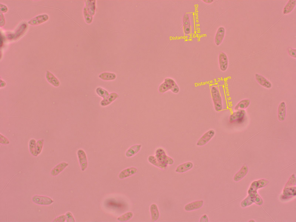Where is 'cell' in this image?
<instances>
[{
	"label": "cell",
	"mask_w": 296,
	"mask_h": 222,
	"mask_svg": "<svg viewBox=\"0 0 296 222\" xmlns=\"http://www.w3.org/2000/svg\"><path fill=\"white\" fill-rule=\"evenodd\" d=\"M169 90L173 93H177L179 92L180 89L174 79L170 78H166L160 85L158 91L162 94Z\"/></svg>",
	"instance_id": "obj_1"
},
{
	"label": "cell",
	"mask_w": 296,
	"mask_h": 222,
	"mask_svg": "<svg viewBox=\"0 0 296 222\" xmlns=\"http://www.w3.org/2000/svg\"><path fill=\"white\" fill-rule=\"evenodd\" d=\"M155 156L159 163L164 169L168 165H172L174 163L173 159L166 154L162 148H159L156 150Z\"/></svg>",
	"instance_id": "obj_2"
},
{
	"label": "cell",
	"mask_w": 296,
	"mask_h": 222,
	"mask_svg": "<svg viewBox=\"0 0 296 222\" xmlns=\"http://www.w3.org/2000/svg\"><path fill=\"white\" fill-rule=\"evenodd\" d=\"M211 93L215 110L217 112L221 111L223 108V104L219 90L217 87L212 86L211 89Z\"/></svg>",
	"instance_id": "obj_3"
},
{
	"label": "cell",
	"mask_w": 296,
	"mask_h": 222,
	"mask_svg": "<svg viewBox=\"0 0 296 222\" xmlns=\"http://www.w3.org/2000/svg\"><path fill=\"white\" fill-rule=\"evenodd\" d=\"M77 154L81 169L82 171H84L87 168L88 162L85 151L82 149L78 150Z\"/></svg>",
	"instance_id": "obj_4"
},
{
	"label": "cell",
	"mask_w": 296,
	"mask_h": 222,
	"mask_svg": "<svg viewBox=\"0 0 296 222\" xmlns=\"http://www.w3.org/2000/svg\"><path fill=\"white\" fill-rule=\"evenodd\" d=\"M32 200L36 204L42 205H49L53 202L52 199L49 197L39 195L34 196L32 198Z\"/></svg>",
	"instance_id": "obj_5"
},
{
	"label": "cell",
	"mask_w": 296,
	"mask_h": 222,
	"mask_svg": "<svg viewBox=\"0 0 296 222\" xmlns=\"http://www.w3.org/2000/svg\"><path fill=\"white\" fill-rule=\"evenodd\" d=\"M214 134V130H208L200 138L197 143V145L202 146L205 145L213 137Z\"/></svg>",
	"instance_id": "obj_6"
},
{
	"label": "cell",
	"mask_w": 296,
	"mask_h": 222,
	"mask_svg": "<svg viewBox=\"0 0 296 222\" xmlns=\"http://www.w3.org/2000/svg\"><path fill=\"white\" fill-rule=\"evenodd\" d=\"M245 115V110H240L232 114L230 117V121L231 123L236 122L240 123L244 120Z\"/></svg>",
	"instance_id": "obj_7"
},
{
	"label": "cell",
	"mask_w": 296,
	"mask_h": 222,
	"mask_svg": "<svg viewBox=\"0 0 296 222\" xmlns=\"http://www.w3.org/2000/svg\"><path fill=\"white\" fill-rule=\"evenodd\" d=\"M138 171L137 168L131 167L125 169L121 171L118 175V177L120 179H123L136 174Z\"/></svg>",
	"instance_id": "obj_8"
},
{
	"label": "cell",
	"mask_w": 296,
	"mask_h": 222,
	"mask_svg": "<svg viewBox=\"0 0 296 222\" xmlns=\"http://www.w3.org/2000/svg\"><path fill=\"white\" fill-rule=\"evenodd\" d=\"M219 62L220 70L223 71H226L228 66V60L226 54L223 52L219 54Z\"/></svg>",
	"instance_id": "obj_9"
},
{
	"label": "cell",
	"mask_w": 296,
	"mask_h": 222,
	"mask_svg": "<svg viewBox=\"0 0 296 222\" xmlns=\"http://www.w3.org/2000/svg\"><path fill=\"white\" fill-rule=\"evenodd\" d=\"M68 165L67 163L65 162L59 163L52 169L50 172L51 175L53 176L58 175L64 170Z\"/></svg>",
	"instance_id": "obj_10"
},
{
	"label": "cell",
	"mask_w": 296,
	"mask_h": 222,
	"mask_svg": "<svg viewBox=\"0 0 296 222\" xmlns=\"http://www.w3.org/2000/svg\"><path fill=\"white\" fill-rule=\"evenodd\" d=\"M255 77L256 81L262 86L267 88H270L271 87V83L263 76L256 74Z\"/></svg>",
	"instance_id": "obj_11"
},
{
	"label": "cell",
	"mask_w": 296,
	"mask_h": 222,
	"mask_svg": "<svg viewBox=\"0 0 296 222\" xmlns=\"http://www.w3.org/2000/svg\"><path fill=\"white\" fill-rule=\"evenodd\" d=\"M141 146V144H136L131 146L126 151L125 156L130 158L134 156L140 151Z\"/></svg>",
	"instance_id": "obj_12"
},
{
	"label": "cell",
	"mask_w": 296,
	"mask_h": 222,
	"mask_svg": "<svg viewBox=\"0 0 296 222\" xmlns=\"http://www.w3.org/2000/svg\"><path fill=\"white\" fill-rule=\"evenodd\" d=\"M203 203L204 201L203 200L194 201L186 205L184 207V209L187 211L198 209L203 206Z\"/></svg>",
	"instance_id": "obj_13"
},
{
	"label": "cell",
	"mask_w": 296,
	"mask_h": 222,
	"mask_svg": "<svg viewBox=\"0 0 296 222\" xmlns=\"http://www.w3.org/2000/svg\"><path fill=\"white\" fill-rule=\"evenodd\" d=\"M150 210L151 221H156L160 217V213L157 205L154 204H152L150 206Z\"/></svg>",
	"instance_id": "obj_14"
},
{
	"label": "cell",
	"mask_w": 296,
	"mask_h": 222,
	"mask_svg": "<svg viewBox=\"0 0 296 222\" xmlns=\"http://www.w3.org/2000/svg\"><path fill=\"white\" fill-rule=\"evenodd\" d=\"M118 97V95L116 93H112L101 102V105L102 106H107L114 101Z\"/></svg>",
	"instance_id": "obj_15"
},
{
	"label": "cell",
	"mask_w": 296,
	"mask_h": 222,
	"mask_svg": "<svg viewBox=\"0 0 296 222\" xmlns=\"http://www.w3.org/2000/svg\"><path fill=\"white\" fill-rule=\"evenodd\" d=\"M193 164L191 162H187L179 165L176 168L175 171L178 173H182L192 168Z\"/></svg>",
	"instance_id": "obj_16"
},
{
	"label": "cell",
	"mask_w": 296,
	"mask_h": 222,
	"mask_svg": "<svg viewBox=\"0 0 296 222\" xmlns=\"http://www.w3.org/2000/svg\"><path fill=\"white\" fill-rule=\"evenodd\" d=\"M286 115V106L285 103L282 102L279 105L278 109V116L279 120L284 121Z\"/></svg>",
	"instance_id": "obj_17"
},
{
	"label": "cell",
	"mask_w": 296,
	"mask_h": 222,
	"mask_svg": "<svg viewBox=\"0 0 296 222\" xmlns=\"http://www.w3.org/2000/svg\"><path fill=\"white\" fill-rule=\"evenodd\" d=\"M225 32L224 27H220L218 29L215 38V42L217 45H219L222 42L224 36Z\"/></svg>",
	"instance_id": "obj_18"
},
{
	"label": "cell",
	"mask_w": 296,
	"mask_h": 222,
	"mask_svg": "<svg viewBox=\"0 0 296 222\" xmlns=\"http://www.w3.org/2000/svg\"><path fill=\"white\" fill-rule=\"evenodd\" d=\"M46 78L49 83L55 87L58 86L60 82L58 79L49 71H47L46 74Z\"/></svg>",
	"instance_id": "obj_19"
},
{
	"label": "cell",
	"mask_w": 296,
	"mask_h": 222,
	"mask_svg": "<svg viewBox=\"0 0 296 222\" xmlns=\"http://www.w3.org/2000/svg\"><path fill=\"white\" fill-rule=\"evenodd\" d=\"M36 141L34 139H30L29 143V147L30 153L34 156L38 155L37 150Z\"/></svg>",
	"instance_id": "obj_20"
},
{
	"label": "cell",
	"mask_w": 296,
	"mask_h": 222,
	"mask_svg": "<svg viewBox=\"0 0 296 222\" xmlns=\"http://www.w3.org/2000/svg\"><path fill=\"white\" fill-rule=\"evenodd\" d=\"M183 26L185 33L186 34H189L191 31L190 25L188 15L187 14H185L184 17Z\"/></svg>",
	"instance_id": "obj_21"
},
{
	"label": "cell",
	"mask_w": 296,
	"mask_h": 222,
	"mask_svg": "<svg viewBox=\"0 0 296 222\" xmlns=\"http://www.w3.org/2000/svg\"><path fill=\"white\" fill-rule=\"evenodd\" d=\"M48 18V17L46 15H40L32 19L29 23L32 25L37 24L45 21Z\"/></svg>",
	"instance_id": "obj_22"
},
{
	"label": "cell",
	"mask_w": 296,
	"mask_h": 222,
	"mask_svg": "<svg viewBox=\"0 0 296 222\" xmlns=\"http://www.w3.org/2000/svg\"><path fill=\"white\" fill-rule=\"evenodd\" d=\"M99 77L103 80H111L114 79L116 77V75L114 73L104 72L100 74Z\"/></svg>",
	"instance_id": "obj_23"
},
{
	"label": "cell",
	"mask_w": 296,
	"mask_h": 222,
	"mask_svg": "<svg viewBox=\"0 0 296 222\" xmlns=\"http://www.w3.org/2000/svg\"><path fill=\"white\" fill-rule=\"evenodd\" d=\"M296 5V1H289L284 7L283 13L287 14L291 12L295 7Z\"/></svg>",
	"instance_id": "obj_24"
},
{
	"label": "cell",
	"mask_w": 296,
	"mask_h": 222,
	"mask_svg": "<svg viewBox=\"0 0 296 222\" xmlns=\"http://www.w3.org/2000/svg\"><path fill=\"white\" fill-rule=\"evenodd\" d=\"M250 103V101L248 99H244L240 101L236 105L235 108L236 110H242L247 107Z\"/></svg>",
	"instance_id": "obj_25"
},
{
	"label": "cell",
	"mask_w": 296,
	"mask_h": 222,
	"mask_svg": "<svg viewBox=\"0 0 296 222\" xmlns=\"http://www.w3.org/2000/svg\"><path fill=\"white\" fill-rule=\"evenodd\" d=\"M133 214L131 212H128L119 216L117 218L120 222H125L130 220L133 217Z\"/></svg>",
	"instance_id": "obj_26"
},
{
	"label": "cell",
	"mask_w": 296,
	"mask_h": 222,
	"mask_svg": "<svg viewBox=\"0 0 296 222\" xmlns=\"http://www.w3.org/2000/svg\"><path fill=\"white\" fill-rule=\"evenodd\" d=\"M148 160L149 162L154 166L161 169H164L159 163L155 156L153 155L150 156L148 158Z\"/></svg>",
	"instance_id": "obj_27"
},
{
	"label": "cell",
	"mask_w": 296,
	"mask_h": 222,
	"mask_svg": "<svg viewBox=\"0 0 296 222\" xmlns=\"http://www.w3.org/2000/svg\"><path fill=\"white\" fill-rule=\"evenodd\" d=\"M96 92L98 95L103 98V99L109 95V93L107 91L101 88H97Z\"/></svg>",
	"instance_id": "obj_28"
},
{
	"label": "cell",
	"mask_w": 296,
	"mask_h": 222,
	"mask_svg": "<svg viewBox=\"0 0 296 222\" xmlns=\"http://www.w3.org/2000/svg\"><path fill=\"white\" fill-rule=\"evenodd\" d=\"M44 142V140L43 139H39L36 141L37 150L38 155L42 151Z\"/></svg>",
	"instance_id": "obj_29"
},
{
	"label": "cell",
	"mask_w": 296,
	"mask_h": 222,
	"mask_svg": "<svg viewBox=\"0 0 296 222\" xmlns=\"http://www.w3.org/2000/svg\"><path fill=\"white\" fill-rule=\"evenodd\" d=\"M66 221L67 222H75L74 217L71 212H68L65 214Z\"/></svg>",
	"instance_id": "obj_30"
},
{
	"label": "cell",
	"mask_w": 296,
	"mask_h": 222,
	"mask_svg": "<svg viewBox=\"0 0 296 222\" xmlns=\"http://www.w3.org/2000/svg\"><path fill=\"white\" fill-rule=\"evenodd\" d=\"M66 221L65 215H61L56 218L53 221V222H63Z\"/></svg>",
	"instance_id": "obj_31"
},
{
	"label": "cell",
	"mask_w": 296,
	"mask_h": 222,
	"mask_svg": "<svg viewBox=\"0 0 296 222\" xmlns=\"http://www.w3.org/2000/svg\"><path fill=\"white\" fill-rule=\"evenodd\" d=\"M0 143L3 144H8L10 143L8 139L5 136L0 134Z\"/></svg>",
	"instance_id": "obj_32"
},
{
	"label": "cell",
	"mask_w": 296,
	"mask_h": 222,
	"mask_svg": "<svg viewBox=\"0 0 296 222\" xmlns=\"http://www.w3.org/2000/svg\"><path fill=\"white\" fill-rule=\"evenodd\" d=\"M295 49H293L292 48H289L288 49V51L289 55L293 57V58H295Z\"/></svg>",
	"instance_id": "obj_33"
},
{
	"label": "cell",
	"mask_w": 296,
	"mask_h": 222,
	"mask_svg": "<svg viewBox=\"0 0 296 222\" xmlns=\"http://www.w3.org/2000/svg\"><path fill=\"white\" fill-rule=\"evenodd\" d=\"M200 221L208 222V219L207 215H204L203 216H202L200 219Z\"/></svg>",
	"instance_id": "obj_34"
},
{
	"label": "cell",
	"mask_w": 296,
	"mask_h": 222,
	"mask_svg": "<svg viewBox=\"0 0 296 222\" xmlns=\"http://www.w3.org/2000/svg\"><path fill=\"white\" fill-rule=\"evenodd\" d=\"M213 0H203V1H204L205 3H210L212 2L213 1Z\"/></svg>",
	"instance_id": "obj_35"
}]
</instances>
